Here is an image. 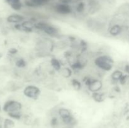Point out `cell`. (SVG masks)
I'll list each match as a JSON object with an SVG mask.
<instances>
[{"instance_id":"obj_1","label":"cell","mask_w":129,"mask_h":128,"mask_svg":"<svg viewBox=\"0 0 129 128\" xmlns=\"http://www.w3.org/2000/svg\"><path fill=\"white\" fill-rule=\"evenodd\" d=\"M94 64L98 67V69L108 71L113 67V61L110 56L107 55H102L98 56L94 60Z\"/></svg>"},{"instance_id":"obj_2","label":"cell","mask_w":129,"mask_h":128,"mask_svg":"<svg viewBox=\"0 0 129 128\" xmlns=\"http://www.w3.org/2000/svg\"><path fill=\"white\" fill-rule=\"evenodd\" d=\"M21 104L20 102L15 100H11L5 104L4 106V110L8 113L15 112L20 111L21 109Z\"/></svg>"},{"instance_id":"obj_3","label":"cell","mask_w":129,"mask_h":128,"mask_svg":"<svg viewBox=\"0 0 129 128\" xmlns=\"http://www.w3.org/2000/svg\"><path fill=\"white\" fill-rule=\"evenodd\" d=\"M24 94L30 99H35L40 95V90L34 85H28L24 89Z\"/></svg>"},{"instance_id":"obj_4","label":"cell","mask_w":129,"mask_h":128,"mask_svg":"<svg viewBox=\"0 0 129 128\" xmlns=\"http://www.w3.org/2000/svg\"><path fill=\"white\" fill-rule=\"evenodd\" d=\"M87 85H88L89 90L93 92H98L102 89L103 87L102 81L98 79H90Z\"/></svg>"},{"instance_id":"obj_5","label":"cell","mask_w":129,"mask_h":128,"mask_svg":"<svg viewBox=\"0 0 129 128\" xmlns=\"http://www.w3.org/2000/svg\"><path fill=\"white\" fill-rule=\"evenodd\" d=\"M122 27L118 24H115L113 26H111L110 28L109 33L112 36H118L122 32Z\"/></svg>"},{"instance_id":"obj_6","label":"cell","mask_w":129,"mask_h":128,"mask_svg":"<svg viewBox=\"0 0 129 128\" xmlns=\"http://www.w3.org/2000/svg\"><path fill=\"white\" fill-rule=\"evenodd\" d=\"M35 23H36L31 20H26L23 21L20 26L26 31H31L33 29L35 28Z\"/></svg>"},{"instance_id":"obj_7","label":"cell","mask_w":129,"mask_h":128,"mask_svg":"<svg viewBox=\"0 0 129 128\" xmlns=\"http://www.w3.org/2000/svg\"><path fill=\"white\" fill-rule=\"evenodd\" d=\"M55 10L57 11V12L60 14H68L71 12L70 7L66 4L57 5L55 7Z\"/></svg>"},{"instance_id":"obj_8","label":"cell","mask_w":129,"mask_h":128,"mask_svg":"<svg viewBox=\"0 0 129 128\" xmlns=\"http://www.w3.org/2000/svg\"><path fill=\"white\" fill-rule=\"evenodd\" d=\"M8 21L10 23H20L22 22L24 20V17L21 15H10L8 18Z\"/></svg>"},{"instance_id":"obj_9","label":"cell","mask_w":129,"mask_h":128,"mask_svg":"<svg viewBox=\"0 0 129 128\" xmlns=\"http://www.w3.org/2000/svg\"><path fill=\"white\" fill-rule=\"evenodd\" d=\"M49 1L50 0H27L26 4L28 6H38L44 5V4L49 2Z\"/></svg>"},{"instance_id":"obj_10","label":"cell","mask_w":129,"mask_h":128,"mask_svg":"<svg viewBox=\"0 0 129 128\" xmlns=\"http://www.w3.org/2000/svg\"><path fill=\"white\" fill-rule=\"evenodd\" d=\"M59 114L60 117H61L62 120H64V119H66L72 116L70 111L68 109H64V108H61V109H59Z\"/></svg>"},{"instance_id":"obj_11","label":"cell","mask_w":129,"mask_h":128,"mask_svg":"<svg viewBox=\"0 0 129 128\" xmlns=\"http://www.w3.org/2000/svg\"><path fill=\"white\" fill-rule=\"evenodd\" d=\"M6 1L15 10H20L21 8V4L20 0H6Z\"/></svg>"},{"instance_id":"obj_12","label":"cell","mask_w":129,"mask_h":128,"mask_svg":"<svg viewBox=\"0 0 129 128\" xmlns=\"http://www.w3.org/2000/svg\"><path fill=\"white\" fill-rule=\"evenodd\" d=\"M123 74L122 73V72L120 71V70H117L113 72V74L112 75V78L113 80H120L122 79V78L123 77Z\"/></svg>"},{"instance_id":"obj_13","label":"cell","mask_w":129,"mask_h":128,"mask_svg":"<svg viewBox=\"0 0 129 128\" xmlns=\"http://www.w3.org/2000/svg\"><path fill=\"white\" fill-rule=\"evenodd\" d=\"M54 46L58 50H64L68 46V43L65 41H59L54 44Z\"/></svg>"},{"instance_id":"obj_14","label":"cell","mask_w":129,"mask_h":128,"mask_svg":"<svg viewBox=\"0 0 129 128\" xmlns=\"http://www.w3.org/2000/svg\"><path fill=\"white\" fill-rule=\"evenodd\" d=\"M15 127V122L10 119L4 120L3 128H13Z\"/></svg>"},{"instance_id":"obj_15","label":"cell","mask_w":129,"mask_h":128,"mask_svg":"<svg viewBox=\"0 0 129 128\" xmlns=\"http://www.w3.org/2000/svg\"><path fill=\"white\" fill-rule=\"evenodd\" d=\"M60 73L64 77H69L71 75V71L69 68H62L60 69Z\"/></svg>"},{"instance_id":"obj_16","label":"cell","mask_w":129,"mask_h":128,"mask_svg":"<svg viewBox=\"0 0 129 128\" xmlns=\"http://www.w3.org/2000/svg\"><path fill=\"white\" fill-rule=\"evenodd\" d=\"M51 65L54 69H55L57 70H60V69H61L60 67V65L59 61L57 60H55V59H53L51 61Z\"/></svg>"},{"instance_id":"obj_17","label":"cell","mask_w":129,"mask_h":128,"mask_svg":"<svg viewBox=\"0 0 129 128\" xmlns=\"http://www.w3.org/2000/svg\"><path fill=\"white\" fill-rule=\"evenodd\" d=\"M72 84H73V87H74V89H76V90H79V89H80L81 87V84L79 82V81H78L77 80H73V82H72Z\"/></svg>"},{"instance_id":"obj_18","label":"cell","mask_w":129,"mask_h":128,"mask_svg":"<svg viewBox=\"0 0 129 128\" xmlns=\"http://www.w3.org/2000/svg\"><path fill=\"white\" fill-rule=\"evenodd\" d=\"M16 65L18 67H24L25 65V61L23 60H22V59H21V60H19L17 61Z\"/></svg>"},{"instance_id":"obj_19","label":"cell","mask_w":129,"mask_h":128,"mask_svg":"<svg viewBox=\"0 0 129 128\" xmlns=\"http://www.w3.org/2000/svg\"><path fill=\"white\" fill-rule=\"evenodd\" d=\"M3 123L4 120H3L2 118L0 117V128H3Z\"/></svg>"},{"instance_id":"obj_20","label":"cell","mask_w":129,"mask_h":128,"mask_svg":"<svg viewBox=\"0 0 129 128\" xmlns=\"http://www.w3.org/2000/svg\"><path fill=\"white\" fill-rule=\"evenodd\" d=\"M125 70L127 71V72L129 74V65H127V66L125 67Z\"/></svg>"}]
</instances>
